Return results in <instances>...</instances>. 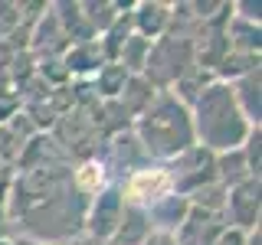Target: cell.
Wrapping results in <instances>:
<instances>
[{
  "instance_id": "5",
  "label": "cell",
  "mask_w": 262,
  "mask_h": 245,
  "mask_svg": "<svg viewBox=\"0 0 262 245\" xmlns=\"http://www.w3.org/2000/svg\"><path fill=\"white\" fill-rule=\"evenodd\" d=\"M121 212H125V196H121V186L118 183H105L102 190L92 196V209H89V216H85L92 239L112 242L115 229H118V223H121Z\"/></svg>"
},
{
  "instance_id": "14",
  "label": "cell",
  "mask_w": 262,
  "mask_h": 245,
  "mask_svg": "<svg viewBox=\"0 0 262 245\" xmlns=\"http://www.w3.org/2000/svg\"><path fill=\"white\" fill-rule=\"evenodd\" d=\"M243 180H256V177H249V167H246L239 147H236V151H226V154H216V183H223L226 190H233Z\"/></svg>"
},
{
  "instance_id": "15",
  "label": "cell",
  "mask_w": 262,
  "mask_h": 245,
  "mask_svg": "<svg viewBox=\"0 0 262 245\" xmlns=\"http://www.w3.org/2000/svg\"><path fill=\"white\" fill-rule=\"evenodd\" d=\"M147 53H151V43L131 33V36L125 39V46H121V53H118V59H115V62H118L121 69L128 72V76H141L144 65H147Z\"/></svg>"
},
{
  "instance_id": "11",
  "label": "cell",
  "mask_w": 262,
  "mask_h": 245,
  "mask_svg": "<svg viewBox=\"0 0 262 245\" xmlns=\"http://www.w3.org/2000/svg\"><path fill=\"white\" fill-rule=\"evenodd\" d=\"M62 65H66L69 76H92V72H98L105 65V56H102V49H98V39L69 46L66 56H62Z\"/></svg>"
},
{
  "instance_id": "3",
  "label": "cell",
  "mask_w": 262,
  "mask_h": 245,
  "mask_svg": "<svg viewBox=\"0 0 262 245\" xmlns=\"http://www.w3.org/2000/svg\"><path fill=\"white\" fill-rule=\"evenodd\" d=\"M187 65H193V39L190 36H167L164 33L161 39L151 43L147 65L141 76L151 85H174L177 79H184L190 72Z\"/></svg>"
},
{
  "instance_id": "4",
  "label": "cell",
  "mask_w": 262,
  "mask_h": 245,
  "mask_svg": "<svg viewBox=\"0 0 262 245\" xmlns=\"http://www.w3.org/2000/svg\"><path fill=\"white\" fill-rule=\"evenodd\" d=\"M118 186H121V196H125V206H138V209H147L154 200L174 193L170 174L164 167H151V163L135 170V174H128L125 183H118Z\"/></svg>"
},
{
  "instance_id": "10",
  "label": "cell",
  "mask_w": 262,
  "mask_h": 245,
  "mask_svg": "<svg viewBox=\"0 0 262 245\" xmlns=\"http://www.w3.org/2000/svg\"><path fill=\"white\" fill-rule=\"evenodd\" d=\"M229 88H233V98H236V105H239L243 118L249 121L252 128H259V121H262V72L259 69L246 72V76L236 79Z\"/></svg>"
},
{
  "instance_id": "18",
  "label": "cell",
  "mask_w": 262,
  "mask_h": 245,
  "mask_svg": "<svg viewBox=\"0 0 262 245\" xmlns=\"http://www.w3.org/2000/svg\"><path fill=\"white\" fill-rule=\"evenodd\" d=\"M220 76H226V79H243L246 72H252V69H259V56H246V53H226L223 59H220Z\"/></svg>"
},
{
  "instance_id": "7",
  "label": "cell",
  "mask_w": 262,
  "mask_h": 245,
  "mask_svg": "<svg viewBox=\"0 0 262 245\" xmlns=\"http://www.w3.org/2000/svg\"><path fill=\"white\" fill-rule=\"evenodd\" d=\"M128 16H131V33L141 36V39H147V43H154V39H161L164 33L170 30V23H174V4L144 0V4L131 7Z\"/></svg>"
},
{
  "instance_id": "20",
  "label": "cell",
  "mask_w": 262,
  "mask_h": 245,
  "mask_svg": "<svg viewBox=\"0 0 262 245\" xmlns=\"http://www.w3.org/2000/svg\"><path fill=\"white\" fill-rule=\"evenodd\" d=\"M213 245H246V232H239V229H223V232H220V239L213 242Z\"/></svg>"
},
{
  "instance_id": "19",
  "label": "cell",
  "mask_w": 262,
  "mask_h": 245,
  "mask_svg": "<svg viewBox=\"0 0 262 245\" xmlns=\"http://www.w3.org/2000/svg\"><path fill=\"white\" fill-rule=\"evenodd\" d=\"M262 131L259 128H252L249 134H246V141L239 144V151H243V160H246V167H249V177H256L262 174Z\"/></svg>"
},
{
  "instance_id": "23",
  "label": "cell",
  "mask_w": 262,
  "mask_h": 245,
  "mask_svg": "<svg viewBox=\"0 0 262 245\" xmlns=\"http://www.w3.org/2000/svg\"><path fill=\"white\" fill-rule=\"evenodd\" d=\"M0 245H16V242H10V239H0Z\"/></svg>"
},
{
  "instance_id": "9",
  "label": "cell",
  "mask_w": 262,
  "mask_h": 245,
  "mask_svg": "<svg viewBox=\"0 0 262 245\" xmlns=\"http://www.w3.org/2000/svg\"><path fill=\"white\" fill-rule=\"evenodd\" d=\"M187 212H190V203H187V196H180V193H167V196H161V200H154L151 206L144 209V216H147V226H151V232H167V235H174L180 223L187 219Z\"/></svg>"
},
{
  "instance_id": "21",
  "label": "cell",
  "mask_w": 262,
  "mask_h": 245,
  "mask_svg": "<svg viewBox=\"0 0 262 245\" xmlns=\"http://www.w3.org/2000/svg\"><path fill=\"white\" fill-rule=\"evenodd\" d=\"M141 245H177V242H174V235H167V232H151Z\"/></svg>"
},
{
  "instance_id": "16",
  "label": "cell",
  "mask_w": 262,
  "mask_h": 245,
  "mask_svg": "<svg viewBox=\"0 0 262 245\" xmlns=\"http://www.w3.org/2000/svg\"><path fill=\"white\" fill-rule=\"evenodd\" d=\"M128 79H131V76H128L125 69H121L118 62H105L102 69L95 72V92H98V98H105V102L118 98Z\"/></svg>"
},
{
  "instance_id": "8",
  "label": "cell",
  "mask_w": 262,
  "mask_h": 245,
  "mask_svg": "<svg viewBox=\"0 0 262 245\" xmlns=\"http://www.w3.org/2000/svg\"><path fill=\"white\" fill-rule=\"evenodd\" d=\"M223 229H226V223L216 216V212H203V209L190 206L187 219L180 223V229L174 232V242L177 245H213L220 239Z\"/></svg>"
},
{
  "instance_id": "6",
  "label": "cell",
  "mask_w": 262,
  "mask_h": 245,
  "mask_svg": "<svg viewBox=\"0 0 262 245\" xmlns=\"http://www.w3.org/2000/svg\"><path fill=\"white\" fill-rule=\"evenodd\" d=\"M259 180H243L239 186L226 190V206H223V216H226V226L229 229H239V232H252L259 229Z\"/></svg>"
},
{
  "instance_id": "17",
  "label": "cell",
  "mask_w": 262,
  "mask_h": 245,
  "mask_svg": "<svg viewBox=\"0 0 262 245\" xmlns=\"http://www.w3.org/2000/svg\"><path fill=\"white\" fill-rule=\"evenodd\" d=\"M118 10H125V4H79V13H82V20L89 23L92 33H105V30H108L112 23L121 16Z\"/></svg>"
},
{
  "instance_id": "22",
  "label": "cell",
  "mask_w": 262,
  "mask_h": 245,
  "mask_svg": "<svg viewBox=\"0 0 262 245\" xmlns=\"http://www.w3.org/2000/svg\"><path fill=\"white\" fill-rule=\"evenodd\" d=\"M246 245H262V232H259V229L246 232Z\"/></svg>"
},
{
  "instance_id": "2",
  "label": "cell",
  "mask_w": 262,
  "mask_h": 245,
  "mask_svg": "<svg viewBox=\"0 0 262 245\" xmlns=\"http://www.w3.org/2000/svg\"><path fill=\"white\" fill-rule=\"evenodd\" d=\"M135 137L141 144V151L147 154V160H177L180 154H187L190 147H196L193 137V121L190 108L180 105L170 92H161L147 105V111L138 118Z\"/></svg>"
},
{
  "instance_id": "13",
  "label": "cell",
  "mask_w": 262,
  "mask_h": 245,
  "mask_svg": "<svg viewBox=\"0 0 262 245\" xmlns=\"http://www.w3.org/2000/svg\"><path fill=\"white\" fill-rule=\"evenodd\" d=\"M121 108H125V114H141L147 111V105L158 98V92H154V85L147 82L144 76H131L128 82H125V88H121Z\"/></svg>"
},
{
  "instance_id": "12",
  "label": "cell",
  "mask_w": 262,
  "mask_h": 245,
  "mask_svg": "<svg viewBox=\"0 0 262 245\" xmlns=\"http://www.w3.org/2000/svg\"><path fill=\"white\" fill-rule=\"evenodd\" d=\"M147 235H151V226H147L144 209L125 206L121 223H118V229H115V235H112V245H141Z\"/></svg>"
},
{
  "instance_id": "1",
  "label": "cell",
  "mask_w": 262,
  "mask_h": 245,
  "mask_svg": "<svg viewBox=\"0 0 262 245\" xmlns=\"http://www.w3.org/2000/svg\"><path fill=\"white\" fill-rule=\"evenodd\" d=\"M190 121H193V137L210 154L236 151L252 131V125L243 118L239 105L233 98V88L226 82H210L196 95V102L190 105Z\"/></svg>"
}]
</instances>
